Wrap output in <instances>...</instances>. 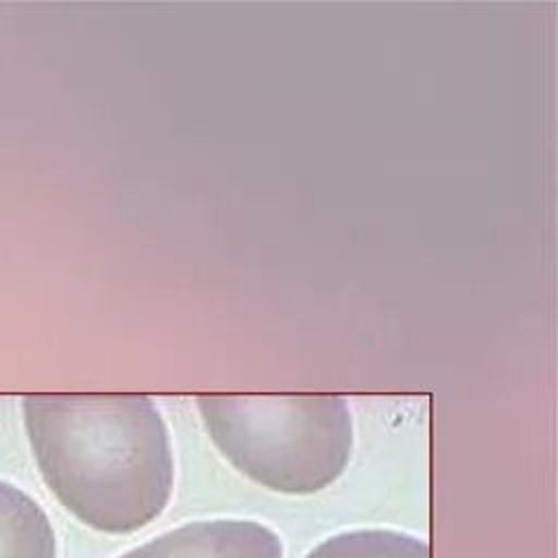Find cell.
<instances>
[{
    "label": "cell",
    "instance_id": "obj_1",
    "mask_svg": "<svg viewBox=\"0 0 558 558\" xmlns=\"http://www.w3.org/2000/svg\"><path fill=\"white\" fill-rule=\"evenodd\" d=\"M35 464L59 504L92 530L129 534L170 501L166 421L146 395H24Z\"/></svg>",
    "mask_w": 558,
    "mask_h": 558
},
{
    "label": "cell",
    "instance_id": "obj_5",
    "mask_svg": "<svg viewBox=\"0 0 558 558\" xmlns=\"http://www.w3.org/2000/svg\"><path fill=\"white\" fill-rule=\"evenodd\" d=\"M307 558H429V545L405 532L366 527L325 538Z\"/></svg>",
    "mask_w": 558,
    "mask_h": 558
},
{
    "label": "cell",
    "instance_id": "obj_3",
    "mask_svg": "<svg viewBox=\"0 0 558 558\" xmlns=\"http://www.w3.org/2000/svg\"><path fill=\"white\" fill-rule=\"evenodd\" d=\"M120 558H283V543L264 523L211 519L174 527Z\"/></svg>",
    "mask_w": 558,
    "mask_h": 558
},
{
    "label": "cell",
    "instance_id": "obj_4",
    "mask_svg": "<svg viewBox=\"0 0 558 558\" xmlns=\"http://www.w3.org/2000/svg\"><path fill=\"white\" fill-rule=\"evenodd\" d=\"M0 558H57V538L44 508L0 480Z\"/></svg>",
    "mask_w": 558,
    "mask_h": 558
},
{
    "label": "cell",
    "instance_id": "obj_2",
    "mask_svg": "<svg viewBox=\"0 0 558 558\" xmlns=\"http://www.w3.org/2000/svg\"><path fill=\"white\" fill-rule=\"evenodd\" d=\"M218 451L246 477L286 495L333 484L353 451V418L336 395H201Z\"/></svg>",
    "mask_w": 558,
    "mask_h": 558
}]
</instances>
